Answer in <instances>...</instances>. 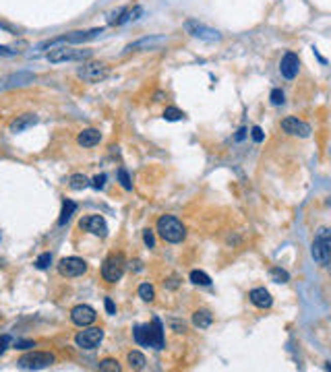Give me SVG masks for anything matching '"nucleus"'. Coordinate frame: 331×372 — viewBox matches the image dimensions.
<instances>
[{"label":"nucleus","instance_id":"nucleus-1","mask_svg":"<svg viewBox=\"0 0 331 372\" xmlns=\"http://www.w3.org/2000/svg\"><path fill=\"white\" fill-rule=\"evenodd\" d=\"M132 337L135 341L143 347H156V349H164L166 339H164V325L160 318H153L147 325H137L132 329Z\"/></svg>","mask_w":331,"mask_h":372},{"label":"nucleus","instance_id":"nucleus-2","mask_svg":"<svg viewBox=\"0 0 331 372\" xmlns=\"http://www.w3.org/2000/svg\"><path fill=\"white\" fill-rule=\"evenodd\" d=\"M156 230H158L160 238L166 240V242H170V244H180L184 240V236H186V230H184L182 222L174 215H162L158 220Z\"/></svg>","mask_w":331,"mask_h":372},{"label":"nucleus","instance_id":"nucleus-3","mask_svg":"<svg viewBox=\"0 0 331 372\" xmlns=\"http://www.w3.org/2000/svg\"><path fill=\"white\" fill-rule=\"evenodd\" d=\"M102 33H104L102 27H96V29H89V31H71V33H64L60 37H54L50 41H43L39 48H54V46H58V43H71V46H75V43H85L89 39H96Z\"/></svg>","mask_w":331,"mask_h":372},{"label":"nucleus","instance_id":"nucleus-4","mask_svg":"<svg viewBox=\"0 0 331 372\" xmlns=\"http://www.w3.org/2000/svg\"><path fill=\"white\" fill-rule=\"evenodd\" d=\"M54 362H56V358L50 352H29V354L19 358L17 366L23 370H43V368L52 366Z\"/></svg>","mask_w":331,"mask_h":372},{"label":"nucleus","instance_id":"nucleus-5","mask_svg":"<svg viewBox=\"0 0 331 372\" xmlns=\"http://www.w3.org/2000/svg\"><path fill=\"white\" fill-rule=\"evenodd\" d=\"M313 258L321 265H327L331 258V230L321 228L317 238L313 240Z\"/></svg>","mask_w":331,"mask_h":372},{"label":"nucleus","instance_id":"nucleus-6","mask_svg":"<svg viewBox=\"0 0 331 372\" xmlns=\"http://www.w3.org/2000/svg\"><path fill=\"white\" fill-rule=\"evenodd\" d=\"M124 267H126V262H124V256L122 254H110L104 260V265H102V277H104V281H108V283L120 281V277L124 275Z\"/></svg>","mask_w":331,"mask_h":372},{"label":"nucleus","instance_id":"nucleus-7","mask_svg":"<svg viewBox=\"0 0 331 372\" xmlns=\"http://www.w3.org/2000/svg\"><path fill=\"white\" fill-rule=\"evenodd\" d=\"M110 75V69L104 62H85L83 67H79L77 77L85 83H100Z\"/></svg>","mask_w":331,"mask_h":372},{"label":"nucleus","instance_id":"nucleus-8","mask_svg":"<svg viewBox=\"0 0 331 372\" xmlns=\"http://www.w3.org/2000/svg\"><path fill=\"white\" fill-rule=\"evenodd\" d=\"M91 54H93L91 50H75V48L60 46V48L50 50L48 60L52 64H58V62H66V60H87V58H91Z\"/></svg>","mask_w":331,"mask_h":372},{"label":"nucleus","instance_id":"nucleus-9","mask_svg":"<svg viewBox=\"0 0 331 372\" xmlns=\"http://www.w3.org/2000/svg\"><path fill=\"white\" fill-rule=\"evenodd\" d=\"M184 31L191 33L193 37L203 39V41H219V39H222L219 31H215V29L203 25V23H199L197 19H188V21H186V23H184Z\"/></svg>","mask_w":331,"mask_h":372},{"label":"nucleus","instance_id":"nucleus-10","mask_svg":"<svg viewBox=\"0 0 331 372\" xmlns=\"http://www.w3.org/2000/svg\"><path fill=\"white\" fill-rule=\"evenodd\" d=\"M104 339V331L100 327H89V329H83L75 335V343L81 349H96Z\"/></svg>","mask_w":331,"mask_h":372},{"label":"nucleus","instance_id":"nucleus-11","mask_svg":"<svg viewBox=\"0 0 331 372\" xmlns=\"http://www.w3.org/2000/svg\"><path fill=\"white\" fill-rule=\"evenodd\" d=\"M87 271V262L79 256H64L58 262V273L62 277H79Z\"/></svg>","mask_w":331,"mask_h":372},{"label":"nucleus","instance_id":"nucleus-12","mask_svg":"<svg viewBox=\"0 0 331 372\" xmlns=\"http://www.w3.org/2000/svg\"><path fill=\"white\" fill-rule=\"evenodd\" d=\"M33 81H35V75H33V73H25V71L11 73V75H7V77L0 79V91L17 89V87H25V85H31Z\"/></svg>","mask_w":331,"mask_h":372},{"label":"nucleus","instance_id":"nucleus-13","mask_svg":"<svg viewBox=\"0 0 331 372\" xmlns=\"http://www.w3.org/2000/svg\"><path fill=\"white\" fill-rule=\"evenodd\" d=\"M281 130L286 135H290V137H300V139L311 137V126H308L306 122H302L300 118H296V116L283 118L281 120Z\"/></svg>","mask_w":331,"mask_h":372},{"label":"nucleus","instance_id":"nucleus-14","mask_svg":"<svg viewBox=\"0 0 331 372\" xmlns=\"http://www.w3.org/2000/svg\"><path fill=\"white\" fill-rule=\"evenodd\" d=\"M79 228L83 232H89L98 238H106L108 236V226H106V220L102 215H87L79 222Z\"/></svg>","mask_w":331,"mask_h":372},{"label":"nucleus","instance_id":"nucleus-15","mask_svg":"<svg viewBox=\"0 0 331 372\" xmlns=\"http://www.w3.org/2000/svg\"><path fill=\"white\" fill-rule=\"evenodd\" d=\"M96 318H98V312L91 308L89 304H77L71 310V321L77 327H89L91 323H96Z\"/></svg>","mask_w":331,"mask_h":372},{"label":"nucleus","instance_id":"nucleus-16","mask_svg":"<svg viewBox=\"0 0 331 372\" xmlns=\"http://www.w3.org/2000/svg\"><path fill=\"white\" fill-rule=\"evenodd\" d=\"M298 71H300V58H298V54L286 52L283 58H281V62H279V73H281V77L288 79V81H292V79L298 75Z\"/></svg>","mask_w":331,"mask_h":372},{"label":"nucleus","instance_id":"nucleus-17","mask_svg":"<svg viewBox=\"0 0 331 372\" xmlns=\"http://www.w3.org/2000/svg\"><path fill=\"white\" fill-rule=\"evenodd\" d=\"M33 124H37V116H35V114H21V116H17V118L11 122L9 130H11L13 135H17V133H23V130L31 128Z\"/></svg>","mask_w":331,"mask_h":372},{"label":"nucleus","instance_id":"nucleus-18","mask_svg":"<svg viewBox=\"0 0 331 372\" xmlns=\"http://www.w3.org/2000/svg\"><path fill=\"white\" fill-rule=\"evenodd\" d=\"M100 141H102V133H100V130H96V128H83L79 133V137H77V143L81 147H85V149L96 147Z\"/></svg>","mask_w":331,"mask_h":372},{"label":"nucleus","instance_id":"nucleus-19","mask_svg":"<svg viewBox=\"0 0 331 372\" xmlns=\"http://www.w3.org/2000/svg\"><path fill=\"white\" fill-rule=\"evenodd\" d=\"M249 298H251V302L257 306V308H269V306L273 304L271 294L265 290V288H255V290H251Z\"/></svg>","mask_w":331,"mask_h":372},{"label":"nucleus","instance_id":"nucleus-20","mask_svg":"<svg viewBox=\"0 0 331 372\" xmlns=\"http://www.w3.org/2000/svg\"><path fill=\"white\" fill-rule=\"evenodd\" d=\"M166 37L164 35H153V37H143L135 43H130V46L126 50H141V48H153V46H160V43H164Z\"/></svg>","mask_w":331,"mask_h":372},{"label":"nucleus","instance_id":"nucleus-21","mask_svg":"<svg viewBox=\"0 0 331 372\" xmlns=\"http://www.w3.org/2000/svg\"><path fill=\"white\" fill-rule=\"evenodd\" d=\"M193 323H195L197 329H207V327H211V323H213V314L209 310H197L193 314Z\"/></svg>","mask_w":331,"mask_h":372},{"label":"nucleus","instance_id":"nucleus-22","mask_svg":"<svg viewBox=\"0 0 331 372\" xmlns=\"http://www.w3.org/2000/svg\"><path fill=\"white\" fill-rule=\"evenodd\" d=\"M75 209H77V203H75V201H71V199H66V201L62 203V211H60L58 226H64L66 222H69V220H71V215L75 213Z\"/></svg>","mask_w":331,"mask_h":372},{"label":"nucleus","instance_id":"nucleus-23","mask_svg":"<svg viewBox=\"0 0 331 372\" xmlns=\"http://www.w3.org/2000/svg\"><path fill=\"white\" fill-rule=\"evenodd\" d=\"M126 362H128L130 368H135V370H143L145 364H147V360H145V356L141 352H128Z\"/></svg>","mask_w":331,"mask_h":372},{"label":"nucleus","instance_id":"nucleus-24","mask_svg":"<svg viewBox=\"0 0 331 372\" xmlns=\"http://www.w3.org/2000/svg\"><path fill=\"white\" fill-rule=\"evenodd\" d=\"M89 184H91L89 178L83 176V174H73V176L69 178V186H71L73 190H83V188H87Z\"/></svg>","mask_w":331,"mask_h":372},{"label":"nucleus","instance_id":"nucleus-25","mask_svg":"<svg viewBox=\"0 0 331 372\" xmlns=\"http://www.w3.org/2000/svg\"><path fill=\"white\" fill-rule=\"evenodd\" d=\"M191 281L195 283V286H211V277L203 271H191Z\"/></svg>","mask_w":331,"mask_h":372},{"label":"nucleus","instance_id":"nucleus-26","mask_svg":"<svg viewBox=\"0 0 331 372\" xmlns=\"http://www.w3.org/2000/svg\"><path fill=\"white\" fill-rule=\"evenodd\" d=\"M269 275H271V279H273L275 283H288V281H290V273L283 271L281 267H273V269L269 271Z\"/></svg>","mask_w":331,"mask_h":372},{"label":"nucleus","instance_id":"nucleus-27","mask_svg":"<svg viewBox=\"0 0 331 372\" xmlns=\"http://www.w3.org/2000/svg\"><path fill=\"white\" fill-rule=\"evenodd\" d=\"M164 118L170 120V122H176V120H182V118H184V112L178 110V108L170 105V108H166V110H164Z\"/></svg>","mask_w":331,"mask_h":372},{"label":"nucleus","instance_id":"nucleus-28","mask_svg":"<svg viewBox=\"0 0 331 372\" xmlns=\"http://www.w3.org/2000/svg\"><path fill=\"white\" fill-rule=\"evenodd\" d=\"M50 265H52V254H50V252H41V254L35 258V267H37L39 271H46Z\"/></svg>","mask_w":331,"mask_h":372},{"label":"nucleus","instance_id":"nucleus-29","mask_svg":"<svg viewBox=\"0 0 331 372\" xmlns=\"http://www.w3.org/2000/svg\"><path fill=\"white\" fill-rule=\"evenodd\" d=\"M139 298L143 302H151L153 298H156V292H153V288L149 286V283H141L139 286Z\"/></svg>","mask_w":331,"mask_h":372},{"label":"nucleus","instance_id":"nucleus-30","mask_svg":"<svg viewBox=\"0 0 331 372\" xmlns=\"http://www.w3.org/2000/svg\"><path fill=\"white\" fill-rule=\"evenodd\" d=\"M100 370H106V372H118V370H120V364H118L116 360H112V358H106V360H102V362H100Z\"/></svg>","mask_w":331,"mask_h":372},{"label":"nucleus","instance_id":"nucleus-31","mask_svg":"<svg viewBox=\"0 0 331 372\" xmlns=\"http://www.w3.org/2000/svg\"><path fill=\"white\" fill-rule=\"evenodd\" d=\"M124 13H126V9L124 7H118L116 11H112V13L108 15V23L110 25H120V19H122Z\"/></svg>","mask_w":331,"mask_h":372},{"label":"nucleus","instance_id":"nucleus-32","mask_svg":"<svg viewBox=\"0 0 331 372\" xmlns=\"http://www.w3.org/2000/svg\"><path fill=\"white\" fill-rule=\"evenodd\" d=\"M118 180H120V184H122V188H124V190H132V182H130L128 172H126L124 168H120V170H118Z\"/></svg>","mask_w":331,"mask_h":372},{"label":"nucleus","instance_id":"nucleus-33","mask_svg":"<svg viewBox=\"0 0 331 372\" xmlns=\"http://www.w3.org/2000/svg\"><path fill=\"white\" fill-rule=\"evenodd\" d=\"M251 137H253L255 143H263L265 141V133L261 130V126H253L251 128Z\"/></svg>","mask_w":331,"mask_h":372},{"label":"nucleus","instance_id":"nucleus-34","mask_svg":"<svg viewBox=\"0 0 331 372\" xmlns=\"http://www.w3.org/2000/svg\"><path fill=\"white\" fill-rule=\"evenodd\" d=\"M269 99H271L273 105H281L283 103V91L281 89H273L271 95H269Z\"/></svg>","mask_w":331,"mask_h":372},{"label":"nucleus","instance_id":"nucleus-35","mask_svg":"<svg viewBox=\"0 0 331 372\" xmlns=\"http://www.w3.org/2000/svg\"><path fill=\"white\" fill-rule=\"evenodd\" d=\"M143 242H145V246H149V248L156 246V238H153V232H151V230H145V232H143Z\"/></svg>","mask_w":331,"mask_h":372},{"label":"nucleus","instance_id":"nucleus-36","mask_svg":"<svg viewBox=\"0 0 331 372\" xmlns=\"http://www.w3.org/2000/svg\"><path fill=\"white\" fill-rule=\"evenodd\" d=\"M104 184H106V174H100V176H96V178H93V182H91V186H93V188H98V190H100V188H104Z\"/></svg>","mask_w":331,"mask_h":372},{"label":"nucleus","instance_id":"nucleus-37","mask_svg":"<svg viewBox=\"0 0 331 372\" xmlns=\"http://www.w3.org/2000/svg\"><path fill=\"white\" fill-rule=\"evenodd\" d=\"M0 29H5V31H9V33H19V27L7 23V21H0Z\"/></svg>","mask_w":331,"mask_h":372},{"label":"nucleus","instance_id":"nucleus-38","mask_svg":"<svg viewBox=\"0 0 331 372\" xmlns=\"http://www.w3.org/2000/svg\"><path fill=\"white\" fill-rule=\"evenodd\" d=\"M9 343H11L9 335H0V354H5V349L9 347Z\"/></svg>","mask_w":331,"mask_h":372},{"label":"nucleus","instance_id":"nucleus-39","mask_svg":"<svg viewBox=\"0 0 331 372\" xmlns=\"http://www.w3.org/2000/svg\"><path fill=\"white\" fill-rule=\"evenodd\" d=\"M106 310H108V314H116V306H114L112 298H106Z\"/></svg>","mask_w":331,"mask_h":372},{"label":"nucleus","instance_id":"nucleus-40","mask_svg":"<svg viewBox=\"0 0 331 372\" xmlns=\"http://www.w3.org/2000/svg\"><path fill=\"white\" fill-rule=\"evenodd\" d=\"M15 347L17 349H27V347H35L33 341H15Z\"/></svg>","mask_w":331,"mask_h":372},{"label":"nucleus","instance_id":"nucleus-41","mask_svg":"<svg viewBox=\"0 0 331 372\" xmlns=\"http://www.w3.org/2000/svg\"><path fill=\"white\" fill-rule=\"evenodd\" d=\"M19 50H13V48H7V46H0V56H15Z\"/></svg>","mask_w":331,"mask_h":372},{"label":"nucleus","instance_id":"nucleus-42","mask_svg":"<svg viewBox=\"0 0 331 372\" xmlns=\"http://www.w3.org/2000/svg\"><path fill=\"white\" fill-rule=\"evenodd\" d=\"M170 325H172V327H174V329H176V333H182V331H184V325H180V323H176V321H172Z\"/></svg>","mask_w":331,"mask_h":372},{"label":"nucleus","instance_id":"nucleus-43","mask_svg":"<svg viewBox=\"0 0 331 372\" xmlns=\"http://www.w3.org/2000/svg\"><path fill=\"white\" fill-rule=\"evenodd\" d=\"M245 137H247V128H240L238 133H236V137H234V139H236V141H242Z\"/></svg>","mask_w":331,"mask_h":372}]
</instances>
